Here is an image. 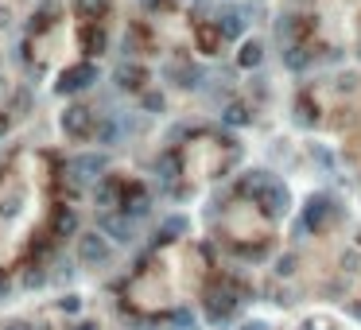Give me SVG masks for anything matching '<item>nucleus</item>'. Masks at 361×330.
<instances>
[{
  "mask_svg": "<svg viewBox=\"0 0 361 330\" xmlns=\"http://www.w3.org/2000/svg\"><path fill=\"white\" fill-rule=\"evenodd\" d=\"M101 253H105V249H101L97 238H86V241H82V256H86V261H97Z\"/></svg>",
  "mask_w": 361,
  "mask_h": 330,
  "instance_id": "obj_1",
  "label": "nucleus"
}]
</instances>
